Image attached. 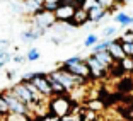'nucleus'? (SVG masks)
Masks as SVG:
<instances>
[{"label":"nucleus","mask_w":133,"mask_h":121,"mask_svg":"<svg viewBox=\"0 0 133 121\" xmlns=\"http://www.w3.org/2000/svg\"><path fill=\"white\" fill-rule=\"evenodd\" d=\"M46 106H48V111H50V116L56 118V119H62L63 116H66V114L74 113V102H72V99L66 96V94H62V96H51V97H48L46 101Z\"/></svg>","instance_id":"f257e3e1"},{"label":"nucleus","mask_w":133,"mask_h":121,"mask_svg":"<svg viewBox=\"0 0 133 121\" xmlns=\"http://www.w3.org/2000/svg\"><path fill=\"white\" fill-rule=\"evenodd\" d=\"M50 75L53 78H56L60 84H62L63 87H65V90L66 92H72L74 89H77V87H82V85H85L89 80H85V78H82V77H77V75H72L70 72H66L65 68H62V66H58L56 70H53V72H50Z\"/></svg>","instance_id":"f03ea898"},{"label":"nucleus","mask_w":133,"mask_h":121,"mask_svg":"<svg viewBox=\"0 0 133 121\" xmlns=\"http://www.w3.org/2000/svg\"><path fill=\"white\" fill-rule=\"evenodd\" d=\"M7 90L12 94V96H16V97L19 99L21 102H24V104L28 106V107H29V111H31V114L34 113V111H36V107L39 106V104H38V106L34 104V101H32V96H31V92L28 90V87L24 85L22 82H19V84H14V85H12L10 89H7Z\"/></svg>","instance_id":"7ed1b4c3"},{"label":"nucleus","mask_w":133,"mask_h":121,"mask_svg":"<svg viewBox=\"0 0 133 121\" xmlns=\"http://www.w3.org/2000/svg\"><path fill=\"white\" fill-rule=\"evenodd\" d=\"M2 94H4V99H5V102H7L9 113H19V114H29V116H31L29 107L24 104V102H21L16 96H12L9 90H2Z\"/></svg>","instance_id":"20e7f679"},{"label":"nucleus","mask_w":133,"mask_h":121,"mask_svg":"<svg viewBox=\"0 0 133 121\" xmlns=\"http://www.w3.org/2000/svg\"><path fill=\"white\" fill-rule=\"evenodd\" d=\"M32 26H38V28H43V29H48V28H53L56 24L55 21V16L53 12H48V10H38V12H32Z\"/></svg>","instance_id":"39448f33"},{"label":"nucleus","mask_w":133,"mask_h":121,"mask_svg":"<svg viewBox=\"0 0 133 121\" xmlns=\"http://www.w3.org/2000/svg\"><path fill=\"white\" fill-rule=\"evenodd\" d=\"M85 63H87V66H89L90 80H99V78H104L106 75H108V68H106L104 65H101L92 55L85 58Z\"/></svg>","instance_id":"423d86ee"},{"label":"nucleus","mask_w":133,"mask_h":121,"mask_svg":"<svg viewBox=\"0 0 133 121\" xmlns=\"http://www.w3.org/2000/svg\"><path fill=\"white\" fill-rule=\"evenodd\" d=\"M75 12V5L74 4H63V5H58V7L53 10V16H55V21L56 22H65L68 24Z\"/></svg>","instance_id":"0eeeda50"},{"label":"nucleus","mask_w":133,"mask_h":121,"mask_svg":"<svg viewBox=\"0 0 133 121\" xmlns=\"http://www.w3.org/2000/svg\"><path fill=\"white\" fill-rule=\"evenodd\" d=\"M29 82H32V85L43 94L46 99L51 97V89H50V84H48L46 73H43V72H34V77H32V80H29Z\"/></svg>","instance_id":"6e6552de"},{"label":"nucleus","mask_w":133,"mask_h":121,"mask_svg":"<svg viewBox=\"0 0 133 121\" xmlns=\"http://www.w3.org/2000/svg\"><path fill=\"white\" fill-rule=\"evenodd\" d=\"M62 68H65L66 72H70L72 75H77V77H82L85 78V80H90V73H89V66H87L85 63V58L82 60V62H78V63H74V65H60Z\"/></svg>","instance_id":"1a4fd4ad"},{"label":"nucleus","mask_w":133,"mask_h":121,"mask_svg":"<svg viewBox=\"0 0 133 121\" xmlns=\"http://www.w3.org/2000/svg\"><path fill=\"white\" fill-rule=\"evenodd\" d=\"M106 51L111 55V58H113L114 62H121V60L126 56L125 51H123V48H121V41H119V38L111 39V43H109V46L106 48Z\"/></svg>","instance_id":"9d476101"},{"label":"nucleus","mask_w":133,"mask_h":121,"mask_svg":"<svg viewBox=\"0 0 133 121\" xmlns=\"http://www.w3.org/2000/svg\"><path fill=\"white\" fill-rule=\"evenodd\" d=\"M89 22V17H87V10L82 7H75V12H74V16H72L70 22L74 28H80V26H84V24Z\"/></svg>","instance_id":"9b49d317"},{"label":"nucleus","mask_w":133,"mask_h":121,"mask_svg":"<svg viewBox=\"0 0 133 121\" xmlns=\"http://www.w3.org/2000/svg\"><path fill=\"white\" fill-rule=\"evenodd\" d=\"M108 16H109V12L106 10L104 7H101V5H96V7L87 10V17H89V21H92V22H101V21Z\"/></svg>","instance_id":"f8f14e48"},{"label":"nucleus","mask_w":133,"mask_h":121,"mask_svg":"<svg viewBox=\"0 0 133 121\" xmlns=\"http://www.w3.org/2000/svg\"><path fill=\"white\" fill-rule=\"evenodd\" d=\"M46 32V29L43 28H38V26H32L31 29H28V31H24L22 34H21V38L22 39H28V41H34V39L41 38V36Z\"/></svg>","instance_id":"ddd939ff"},{"label":"nucleus","mask_w":133,"mask_h":121,"mask_svg":"<svg viewBox=\"0 0 133 121\" xmlns=\"http://www.w3.org/2000/svg\"><path fill=\"white\" fill-rule=\"evenodd\" d=\"M46 78H48V84H50V89H51V96H62V94H68L65 90V87L62 85V84L56 80V78H53L50 73H46Z\"/></svg>","instance_id":"4468645a"},{"label":"nucleus","mask_w":133,"mask_h":121,"mask_svg":"<svg viewBox=\"0 0 133 121\" xmlns=\"http://www.w3.org/2000/svg\"><path fill=\"white\" fill-rule=\"evenodd\" d=\"M92 56H94V58L97 60V62L101 63V65H104L106 68H109V66L114 63V60L111 58V55H109V53H108L106 50H102V51H97V53H92Z\"/></svg>","instance_id":"2eb2a0df"},{"label":"nucleus","mask_w":133,"mask_h":121,"mask_svg":"<svg viewBox=\"0 0 133 121\" xmlns=\"http://www.w3.org/2000/svg\"><path fill=\"white\" fill-rule=\"evenodd\" d=\"M114 21H116L119 26L126 28V26H133V16H126L125 12H118L114 16Z\"/></svg>","instance_id":"dca6fc26"},{"label":"nucleus","mask_w":133,"mask_h":121,"mask_svg":"<svg viewBox=\"0 0 133 121\" xmlns=\"http://www.w3.org/2000/svg\"><path fill=\"white\" fill-rule=\"evenodd\" d=\"M4 121H32L29 114H19V113H7L4 116Z\"/></svg>","instance_id":"f3484780"},{"label":"nucleus","mask_w":133,"mask_h":121,"mask_svg":"<svg viewBox=\"0 0 133 121\" xmlns=\"http://www.w3.org/2000/svg\"><path fill=\"white\" fill-rule=\"evenodd\" d=\"M97 4L101 5V7H104L106 10L109 12H113V10H116V7H118V2L116 0H97Z\"/></svg>","instance_id":"a211bd4d"},{"label":"nucleus","mask_w":133,"mask_h":121,"mask_svg":"<svg viewBox=\"0 0 133 121\" xmlns=\"http://www.w3.org/2000/svg\"><path fill=\"white\" fill-rule=\"evenodd\" d=\"M119 63V66L123 68V72H133V58L131 56H125V58L121 60V62H118Z\"/></svg>","instance_id":"6ab92c4d"},{"label":"nucleus","mask_w":133,"mask_h":121,"mask_svg":"<svg viewBox=\"0 0 133 121\" xmlns=\"http://www.w3.org/2000/svg\"><path fill=\"white\" fill-rule=\"evenodd\" d=\"M109 43H111V39H106V38H102L101 41H97V43L94 44V46H90V48H92V53H97V51H102V50H106V48L109 46Z\"/></svg>","instance_id":"aec40b11"},{"label":"nucleus","mask_w":133,"mask_h":121,"mask_svg":"<svg viewBox=\"0 0 133 121\" xmlns=\"http://www.w3.org/2000/svg\"><path fill=\"white\" fill-rule=\"evenodd\" d=\"M87 106H89V109H87V111H101L102 107H104L102 101H99V99H94V101H90Z\"/></svg>","instance_id":"412c9836"},{"label":"nucleus","mask_w":133,"mask_h":121,"mask_svg":"<svg viewBox=\"0 0 133 121\" xmlns=\"http://www.w3.org/2000/svg\"><path fill=\"white\" fill-rule=\"evenodd\" d=\"M97 41H99V36L97 34H89L85 38V41H84V46H85V48H90V46H94Z\"/></svg>","instance_id":"4be33fe9"},{"label":"nucleus","mask_w":133,"mask_h":121,"mask_svg":"<svg viewBox=\"0 0 133 121\" xmlns=\"http://www.w3.org/2000/svg\"><path fill=\"white\" fill-rule=\"evenodd\" d=\"M119 41H121V43H131L133 41V29H126V31L119 36Z\"/></svg>","instance_id":"5701e85b"},{"label":"nucleus","mask_w":133,"mask_h":121,"mask_svg":"<svg viewBox=\"0 0 133 121\" xmlns=\"http://www.w3.org/2000/svg\"><path fill=\"white\" fill-rule=\"evenodd\" d=\"M39 51L36 50V48H31V50L28 51V55H26V60L28 62H36V60H39Z\"/></svg>","instance_id":"b1692460"},{"label":"nucleus","mask_w":133,"mask_h":121,"mask_svg":"<svg viewBox=\"0 0 133 121\" xmlns=\"http://www.w3.org/2000/svg\"><path fill=\"white\" fill-rule=\"evenodd\" d=\"M114 34H116V28L114 26H108L106 29H102V38H106V39H111Z\"/></svg>","instance_id":"393cba45"},{"label":"nucleus","mask_w":133,"mask_h":121,"mask_svg":"<svg viewBox=\"0 0 133 121\" xmlns=\"http://www.w3.org/2000/svg\"><path fill=\"white\" fill-rule=\"evenodd\" d=\"M84 60V56H80V55H75V56H70V58H66L65 62L62 63L63 66H66V65H74V63H78V62H82Z\"/></svg>","instance_id":"a878e982"},{"label":"nucleus","mask_w":133,"mask_h":121,"mask_svg":"<svg viewBox=\"0 0 133 121\" xmlns=\"http://www.w3.org/2000/svg\"><path fill=\"white\" fill-rule=\"evenodd\" d=\"M121 48H123V51H125L126 56H131L133 58V41L131 43H121Z\"/></svg>","instance_id":"bb28decb"},{"label":"nucleus","mask_w":133,"mask_h":121,"mask_svg":"<svg viewBox=\"0 0 133 121\" xmlns=\"http://www.w3.org/2000/svg\"><path fill=\"white\" fill-rule=\"evenodd\" d=\"M10 60H12V55H10V53H7V51H5L4 55H0V68H2V66H5L9 62H10Z\"/></svg>","instance_id":"cd10ccee"},{"label":"nucleus","mask_w":133,"mask_h":121,"mask_svg":"<svg viewBox=\"0 0 133 121\" xmlns=\"http://www.w3.org/2000/svg\"><path fill=\"white\" fill-rule=\"evenodd\" d=\"M0 113L4 114V116L9 113V109H7V102H5V99H4V94H2V92H0Z\"/></svg>","instance_id":"c85d7f7f"},{"label":"nucleus","mask_w":133,"mask_h":121,"mask_svg":"<svg viewBox=\"0 0 133 121\" xmlns=\"http://www.w3.org/2000/svg\"><path fill=\"white\" fill-rule=\"evenodd\" d=\"M12 60H14V62H17V63H22V62H26V58H24L22 55H16V56H12Z\"/></svg>","instance_id":"c756f323"},{"label":"nucleus","mask_w":133,"mask_h":121,"mask_svg":"<svg viewBox=\"0 0 133 121\" xmlns=\"http://www.w3.org/2000/svg\"><path fill=\"white\" fill-rule=\"evenodd\" d=\"M9 41H0V51H7Z\"/></svg>","instance_id":"7c9ffc66"},{"label":"nucleus","mask_w":133,"mask_h":121,"mask_svg":"<svg viewBox=\"0 0 133 121\" xmlns=\"http://www.w3.org/2000/svg\"><path fill=\"white\" fill-rule=\"evenodd\" d=\"M84 2H85V0H72V4H74L75 7H82Z\"/></svg>","instance_id":"2f4dec72"},{"label":"nucleus","mask_w":133,"mask_h":121,"mask_svg":"<svg viewBox=\"0 0 133 121\" xmlns=\"http://www.w3.org/2000/svg\"><path fill=\"white\" fill-rule=\"evenodd\" d=\"M14 75H16L14 72H7V77H9V78H14Z\"/></svg>","instance_id":"473e14b6"},{"label":"nucleus","mask_w":133,"mask_h":121,"mask_svg":"<svg viewBox=\"0 0 133 121\" xmlns=\"http://www.w3.org/2000/svg\"><path fill=\"white\" fill-rule=\"evenodd\" d=\"M43 2H56V0H43Z\"/></svg>","instance_id":"72a5a7b5"},{"label":"nucleus","mask_w":133,"mask_h":121,"mask_svg":"<svg viewBox=\"0 0 133 121\" xmlns=\"http://www.w3.org/2000/svg\"><path fill=\"white\" fill-rule=\"evenodd\" d=\"M2 119H4V114H2V113H0V121H2Z\"/></svg>","instance_id":"f704fd0d"},{"label":"nucleus","mask_w":133,"mask_h":121,"mask_svg":"<svg viewBox=\"0 0 133 121\" xmlns=\"http://www.w3.org/2000/svg\"><path fill=\"white\" fill-rule=\"evenodd\" d=\"M36 2H39V4H43V0H36Z\"/></svg>","instance_id":"c9c22d12"},{"label":"nucleus","mask_w":133,"mask_h":121,"mask_svg":"<svg viewBox=\"0 0 133 121\" xmlns=\"http://www.w3.org/2000/svg\"><path fill=\"white\" fill-rule=\"evenodd\" d=\"M126 2H130V0H126Z\"/></svg>","instance_id":"e433bc0d"}]
</instances>
